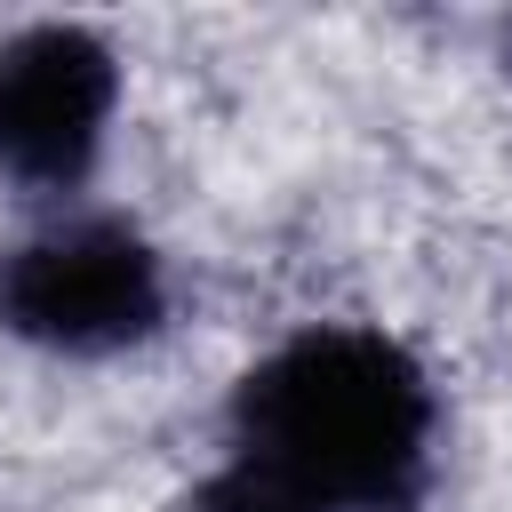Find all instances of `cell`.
Returning <instances> with one entry per match:
<instances>
[{
    "mask_svg": "<svg viewBox=\"0 0 512 512\" xmlns=\"http://www.w3.org/2000/svg\"><path fill=\"white\" fill-rule=\"evenodd\" d=\"M0 328L64 360H112L168 328V264L120 216H56L0 248Z\"/></svg>",
    "mask_w": 512,
    "mask_h": 512,
    "instance_id": "obj_2",
    "label": "cell"
},
{
    "mask_svg": "<svg viewBox=\"0 0 512 512\" xmlns=\"http://www.w3.org/2000/svg\"><path fill=\"white\" fill-rule=\"evenodd\" d=\"M176 512H312V504H296L288 488H272V480H256L248 464H224V472H208Z\"/></svg>",
    "mask_w": 512,
    "mask_h": 512,
    "instance_id": "obj_4",
    "label": "cell"
},
{
    "mask_svg": "<svg viewBox=\"0 0 512 512\" xmlns=\"http://www.w3.org/2000/svg\"><path fill=\"white\" fill-rule=\"evenodd\" d=\"M120 104V64L88 24H24L0 40V176L80 192Z\"/></svg>",
    "mask_w": 512,
    "mask_h": 512,
    "instance_id": "obj_3",
    "label": "cell"
},
{
    "mask_svg": "<svg viewBox=\"0 0 512 512\" xmlns=\"http://www.w3.org/2000/svg\"><path fill=\"white\" fill-rule=\"evenodd\" d=\"M232 464L312 512H416L440 464V392L384 328H296L224 408Z\"/></svg>",
    "mask_w": 512,
    "mask_h": 512,
    "instance_id": "obj_1",
    "label": "cell"
}]
</instances>
